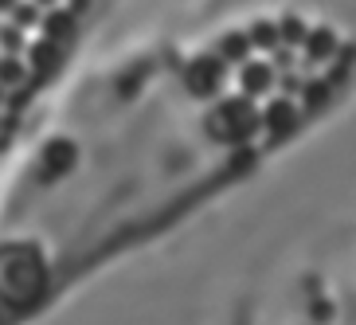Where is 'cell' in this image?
<instances>
[{"label":"cell","instance_id":"6da1fadb","mask_svg":"<svg viewBox=\"0 0 356 325\" xmlns=\"http://www.w3.org/2000/svg\"><path fill=\"white\" fill-rule=\"evenodd\" d=\"M43 290V262L32 247H8L0 255V294L16 306L35 302Z\"/></svg>","mask_w":356,"mask_h":325},{"label":"cell","instance_id":"7a4b0ae2","mask_svg":"<svg viewBox=\"0 0 356 325\" xmlns=\"http://www.w3.org/2000/svg\"><path fill=\"white\" fill-rule=\"evenodd\" d=\"M259 126H262V114L254 110L251 98H223L208 114V134L216 141H227V145L247 141L251 134H259Z\"/></svg>","mask_w":356,"mask_h":325},{"label":"cell","instance_id":"3957f363","mask_svg":"<svg viewBox=\"0 0 356 325\" xmlns=\"http://www.w3.org/2000/svg\"><path fill=\"white\" fill-rule=\"evenodd\" d=\"M184 83H188L192 95L211 98L216 90H220V83H223V63H220V59H211V55H204V59H192L188 74H184Z\"/></svg>","mask_w":356,"mask_h":325},{"label":"cell","instance_id":"277c9868","mask_svg":"<svg viewBox=\"0 0 356 325\" xmlns=\"http://www.w3.org/2000/svg\"><path fill=\"white\" fill-rule=\"evenodd\" d=\"M71 161H74V145H71V141H55V145L43 149V168H47V173H63Z\"/></svg>","mask_w":356,"mask_h":325},{"label":"cell","instance_id":"5b68a950","mask_svg":"<svg viewBox=\"0 0 356 325\" xmlns=\"http://www.w3.org/2000/svg\"><path fill=\"white\" fill-rule=\"evenodd\" d=\"M262 126L278 129V134H286V129H293V106L290 102H274L266 114H262Z\"/></svg>","mask_w":356,"mask_h":325},{"label":"cell","instance_id":"8992f818","mask_svg":"<svg viewBox=\"0 0 356 325\" xmlns=\"http://www.w3.org/2000/svg\"><path fill=\"white\" fill-rule=\"evenodd\" d=\"M270 67L266 63H259V67H247V71H243V90H247V95H262V90H266V86H270Z\"/></svg>","mask_w":356,"mask_h":325},{"label":"cell","instance_id":"52a82bcc","mask_svg":"<svg viewBox=\"0 0 356 325\" xmlns=\"http://www.w3.org/2000/svg\"><path fill=\"white\" fill-rule=\"evenodd\" d=\"M55 59H59V47H55L51 40H40V43L32 47V67H35L40 74H47V71H51V67H55Z\"/></svg>","mask_w":356,"mask_h":325},{"label":"cell","instance_id":"ba28073f","mask_svg":"<svg viewBox=\"0 0 356 325\" xmlns=\"http://www.w3.org/2000/svg\"><path fill=\"white\" fill-rule=\"evenodd\" d=\"M74 28V20L67 16V12H47V20H43V32H47V40H67Z\"/></svg>","mask_w":356,"mask_h":325},{"label":"cell","instance_id":"9c48e42d","mask_svg":"<svg viewBox=\"0 0 356 325\" xmlns=\"http://www.w3.org/2000/svg\"><path fill=\"white\" fill-rule=\"evenodd\" d=\"M24 83V63L16 55H4L0 59V86H20Z\"/></svg>","mask_w":356,"mask_h":325},{"label":"cell","instance_id":"30bf717a","mask_svg":"<svg viewBox=\"0 0 356 325\" xmlns=\"http://www.w3.org/2000/svg\"><path fill=\"white\" fill-rule=\"evenodd\" d=\"M0 47L8 55H20V47H24V32L16 28V24H0Z\"/></svg>","mask_w":356,"mask_h":325},{"label":"cell","instance_id":"8fae6325","mask_svg":"<svg viewBox=\"0 0 356 325\" xmlns=\"http://www.w3.org/2000/svg\"><path fill=\"white\" fill-rule=\"evenodd\" d=\"M333 32H329V28H317L314 32V40H309V51L314 55H325V51H333Z\"/></svg>","mask_w":356,"mask_h":325},{"label":"cell","instance_id":"7c38bea8","mask_svg":"<svg viewBox=\"0 0 356 325\" xmlns=\"http://www.w3.org/2000/svg\"><path fill=\"white\" fill-rule=\"evenodd\" d=\"M12 20L20 24V28L35 24V4H16V8H12Z\"/></svg>","mask_w":356,"mask_h":325},{"label":"cell","instance_id":"4fadbf2b","mask_svg":"<svg viewBox=\"0 0 356 325\" xmlns=\"http://www.w3.org/2000/svg\"><path fill=\"white\" fill-rule=\"evenodd\" d=\"M16 8V0H0V12H12Z\"/></svg>","mask_w":356,"mask_h":325},{"label":"cell","instance_id":"5bb4252c","mask_svg":"<svg viewBox=\"0 0 356 325\" xmlns=\"http://www.w3.org/2000/svg\"><path fill=\"white\" fill-rule=\"evenodd\" d=\"M0 102H4V86H0Z\"/></svg>","mask_w":356,"mask_h":325},{"label":"cell","instance_id":"9a60e30c","mask_svg":"<svg viewBox=\"0 0 356 325\" xmlns=\"http://www.w3.org/2000/svg\"><path fill=\"white\" fill-rule=\"evenodd\" d=\"M40 4H51V0H40Z\"/></svg>","mask_w":356,"mask_h":325}]
</instances>
